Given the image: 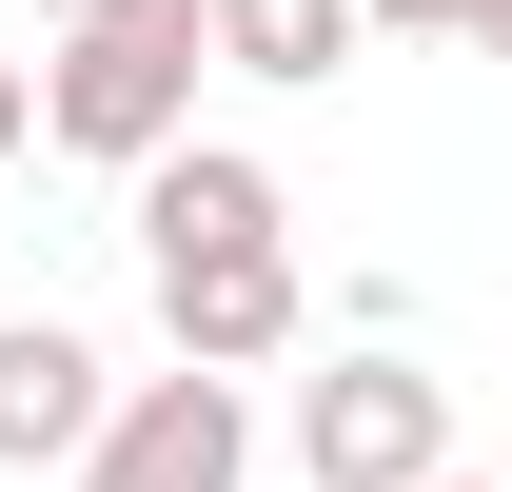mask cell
Instances as JSON below:
<instances>
[{
	"label": "cell",
	"instance_id": "1",
	"mask_svg": "<svg viewBox=\"0 0 512 492\" xmlns=\"http://www.w3.org/2000/svg\"><path fill=\"white\" fill-rule=\"evenodd\" d=\"M197 79H217V40L79 0V20H60V60H40V138H60V158H99V178H158V158L197 138Z\"/></svg>",
	"mask_w": 512,
	"mask_h": 492
},
{
	"label": "cell",
	"instance_id": "2",
	"mask_svg": "<svg viewBox=\"0 0 512 492\" xmlns=\"http://www.w3.org/2000/svg\"><path fill=\"white\" fill-rule=\"evenodd\" d=\"M296 473L316 492H434L453 473V374H414L394 335H335V374H296Z\"/></svg>",
	"mask_w": 512,
	"mask_h": 492
},
{
	"label": "cell",
	"instance_id": "3",
	"mask_svg": "<svg viewBox=\"0 0 512 492\" xmlns=\"http://www.w3.org/2000/svg\"><path fill=\"white\" fill-rule=\"evenodd\" d=\"M256 473V394L237 374H119V414L79 453V492H237Z\"/></svg>",
	"mask_w": 512,
	"mask_h": 492
},
{
	"label": "cell",
	"instance_id": "4",
	"mask_svg": "<svg viewBox=\"0 0 512 492\" xmlns=\"http://www.w3.org/2000/svg\"><path fill=\"white\" fill-rule=\"evenodd\" d=\"M158 335H178V374H237V394H256V374L316 335L296 237H276V256H178V276H158Z\"/></svg>",
	"mask_w": 512,
	"mask_h": 492
},
{
	"label": "cell",
	"instance_id": "5",
	"mask_svg": "<svg viewBox=\"0 0 512 492\" xmlns=\"http://www.w3.org/2000/svg\"><path fill=\"white\" fill-rule=\"evenodd\" d=\"M296 237V197H276V158H237V138H178L158 178H138V276H178V256H276Z\"/></svg>",
	"mask_w": 512,
	"mask_h": 492
},
{
	"label": "cell",
	"instance_id": "6",
	"mask_svg": "<svg viewBox=\"0 0 512 492\" xmlns=\"http://www.w3.org/2000/svg\"><path fill=\"white\" fill-rule=\"evenodd\" d=\"M99 414H119L99 335H60V315H0V473H79V453H99Z\"/></svg>",
	"mask_w": 512,
	"mask_h": 492
},
{
	"label": "cell",
	"instance_id": "7",
	"mask_svg": "<svg viewBox=\"0 0 512 492\" xmlns=\"http://www.w3.org/2000/svg\"><path fill=\"white\" fill-rule=\"evenodd\" d=\"M217 60L276 79V99L296 79H355V0H217Z\"/></svg>",
	"mask_w": 512,
	"mask_h": 492
},
{
	"label": "cell",
	"instance_id": "8",
	"mask_svg": "<svg viewBox=\"0 0 512 492\" xmlns=\"http://www.w3.org/2000/svg\"><path fill=\"white\" fill-rule=\"evenodd\" d=\"M355 40H453V0H355Z\"/></svg>",
	"mask_w": 512,
	"mask_h": 492
},
{
	"label": "cell",
	"instance_id": "9",
	"mask_svg": "<svg viewBox=\"0 0 512 492\" xmlns=\"http://www.w3.org/2000/svg\"><path fill=\"white\" fill-rule=\"evenodd\" d=\"M20 138H40V60H0V158H20Z\"/></svg>",
	"mask_w": 512,
	"mask_h": 492
},
{
	"label": "cell",
	"instance_id": "10",
	"mask_svg": "<svg viewBox=\"0 0 512 492\" xmlns=\"http://www.w3.org/2000/svg\"><path fill=\"white\" fill-rule=\"evenodd\" d=\"M453 40H473V60H512V0H453Z\"/></svg>",
	"mask_w": 512,
	"mask_h": 492
},
{
	"label": "cell",
	"instance_id": "11",
	"mask_svg": "<svg viewBox=\"0 0 512 492\" xmlns=\"http://www.w3.org/2000/svg\"><path fill=\"white\" fill-rule=\"evenodd\" d=\"M119 20H178V40H217V0H119Z\"/></svg>",
	"mask_w": 512,
	"mask_h": 492
},
{
	"label": "cell",
	"instance_id": "12",
	"mask_svg": "<svg viewBox=\"0 0 512 492\" xmlns=\"http://www.w3.org/2000/svg\"><path fill=\"white\" fill-rule=\"evenodd\" d=\"M434 492H473V473H434Z\"/></svg>",
	"mask_w": 512,
	"mask_h": 492
}]
</instances>
